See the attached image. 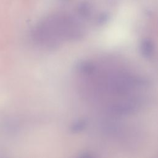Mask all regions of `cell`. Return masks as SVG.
Wrapping results in <instances>:
<instances>
[{
	"mask_svg": "<svg viewBox=\"0 0 158 158\" xmlns=\"http://www.w3.org/2000/svg\"><path fill=\"white\" fill-rule=\"evenodd\" d=\"M78 32V25L72 17L58 13L39 22L32 31V37L41 46L53 47L60 41L71 38Z\"/></svg>",
	"mask_w": 158,
	"mask_h": 158,
	"instance_id": "cell-1",
	"label": "cell"
},
{
	"mask_svg": "<svg viewBox=\"0 0 158 158\" xmlns=\"http://www.w3.org/2000/svg\"><path fill=\"white\" fill-rule=\"evenodd\" d=\"M64 1H65V0H64Z\"/></svg>",
	"mask_w": 158,
	"mask_h": 158,
	"instance_id": "cell-2",
	"label": "cell"
}]
</instances>
